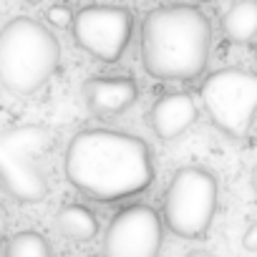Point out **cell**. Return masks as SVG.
Here are the masks:
<instances>
[{"instance_id": "20", "label": "cell", "mask_w": 257, "mask_h": 257, "mask_svg": "<svg viewBox=\"0 0 257 257\" xmlns=\"http://www.w3.org/2000/svg\"><path fill=\"white\" fill-rule=\"evenodd\" d=\"M204 3H209V0H204Z\"/></svg>"}, {"instance_id": "17", "label": "cell", "mask_w": 257, "mask_h": 257, "mask_svg": "<svg viewBox=\"0 0 257 257\" xmlns=\"http://www.w3.org/2000/svg\"><path fill=\"white\" fill-rule=\"evenodd\" d=\"M252 189H254V194H257V164H254V169H252Z\"/></svg>"}, {"instance_id": "18", "label": "cell", "mask_w": 257, "mask_h": 257, "mask_svg": "<svg viewBox=\"0 0 257 257\" xmlns=\"http://www.w3.org/2000/svg\"><path fill=\"white\" fill-rule=\"evenodd\" d=\"M252 53H254V61H257V41H254V46H252Z\"/></svg>"}, {"instance_id": "9", "label": "cell", "mask_w": 257, "mask_h": 257, "mask_svg": "<svg viewBox=\"0 0 257 257\" xmlns=\"http://www.w3.org/2000/svg\"><path fill=\"white\" fill-rule=\"evenodd\" d=\"M83 101L98 118H116L139 101V83L128 76H98L83 83Z\"/></svg>"}, {"instance_id": "16", "label": "cell", "mask_w": 257, "mask_h": 257, "mask_svg": "<svg viewBox=\"0 0 257 257\" xmlns=\"http://www.w3.org/2000/svg\"><path fill=\"white\" fill-rule=\"evenodd\" d=\"M3 237H6V212L0 207V242H3Z\"/></svg>"}, {"instance_id": "3", "label": "cell", "mask_w": 257, "mask_h": 257, "mask_svg": "<svg viewBox=\"0 0 257 257\" xmlns=\"http://www.w3.org/2000/svg\"><path fill=\"white\" fill-rule=\"evenodd\" d=\"M61 46L33 18H16L0 31V83L18 96L38 91L56 73Z\"/></svg>"}, {"instance_id": "12", "label": "cell", "mask_w": 257, "mask_h": 257, "mask_svg": "<svg viewBox=\"0 0 257 257\" xmlns=\"http://www.w3.org/2000/svg\"><path fill=\"white\" fill-rule=\"evenodd\" d=\"M56 227L66 239L73 242H91L98 234V219L91 209L81 204H68L56 214Z\"/></svg>"}, {"instance_id": "2", "label": "cell", "mask_w": 257, "mask_h": 257, "mask_svg": "<svg viewBox=\"0 0 257 257\" xmlns=\"http://www.w3.org/2000/svg\"><path fill=\"white\" fill-rule=\"evenodd\" d=\"M212 23L197 6H162L142 23V63L159 81H192L204 73Z\"/></svg>"}, {"instance_id": "8", "label": "cell", "mask_w": 257, "mask_h": 257, "mask_svg": "<svg viewBox=\"0 0 257 257\" xmlns=\"http://www.w3.org/2000/svg\"><path fill=\"white\" fill-rule=\"evenodd\" d=\"M162 217L149 204H132L113 214L103 234V254L111 257H152L162 249Z\"/></svg>"}, {"instance_id": "6", "label": "cell", "mask_w": 257, "mask_h": 257, "mask_svg": "<svg viewBox=\"0 0 257 257\" xmlns=\"http://www.w3.org/2000/svg\"><path fill=\"white\" fill-rule=\"evenodd\" d=\"M51 144V134L43 126H13L0 132V184L18 202L33 204L46 199L48 182L36 164Z\"/></svg>"}, {"instance_id": "4", "label": "cell", "mask_w": 257, "mask_h": 257, "mask_svg": "<svg viewBox=\"0 0 257 257\" xmlns=\"http://www.w3.org/2000/svg\"><path fill=\"white\" fill-rule=\"evenodd\" d=\"M219 184L204 167H182L164 192V222L182 239H199L212 227Z\"/></svg>"}, {"instance_id": "14", "label": "cell", "mask_w": 257, "mask_h": 257, "mask_svg": "<svg viewBox=\"0 0 257 257\" xmlns=\"http://www.w3.org/2000/svg\"><path fill=\"white\" fill-rule=\"evenodd\" d=\"M48 21L56 26V28H68L73 23V13L66 8V6H51L48 8Z\"/></svg>"}, {"instance_id": "15", "label": "cell", "mask_w": 257, "mask_h": 257, "mask_svg": "<svg viewBox=\"0 0 257 257\" xmlns=\"http://www.w3.org/2000/svg\"><path fill=\"white\" fill-rule=\"evenodd\" d=\"M242 247L247 252H257V222H252L242 234Z\"/></svg>"}, {"instance_id": "7", "label": "cell", "mask_w": 257, "mask_h": 257, "mask_svg": "<svg viewBox=\"0 0 257 257\" xmlns=\"http://www.w3.org/2000/svg\"><path fill=\"white\" fill-rule=\"evenodd\" d=\"M73 41L98 61L113 63L123 56L132 41L134 18L121 6H86L73 16Z\"/></svg>"}, {"instance_id": "13", "label": "cell", "mask_w": 257, "mask_h": 257, "mask_svg": "<svg viewBox=\"0 0 257 257\" xmlns=\"http://www.w3.org/2000/svg\"><path fill=\"white\" fill-rule=\"evenodd\" d=\"M6 254L8 257H48L51 254V244L46 242V237L41 232L26 229V232H18L8 242Z\"/></svg>"}, {"instance_id": "10", "label": "cell", "mask_w": 257, "mask_h": 257, "mask_svg": "<svg viewBox=\"0 0 257 257\" xmlns=\"http://www.w3.org/2000/svg\"><path fill=\"white\" fill-rule=\"evenodd\" d=\"M194 121H197V101L187 91H169L159 96L149 111L152 132L162 142H172L182 137Z\"/></svg>"}, {"instance_id": "5", "label": "cell", "mask_w": 257, "mask_h": 257, "mask_svg": "<svg viewBox=\"0 0 257 257\" xmlns=\"http://www.w3.org/2000/svg\"><path fill=\"white\" fill-rule=\"evenodd\" d=\"M202 106L209 121L232 139L247 137L257 118V73L247 68H219L202 81Z\"/></svg>"}, {"instance_id": "1", "label": "cell", "mask_w": 257, "mask_h": 257, "mask_svg": "<svg viewBox=\"0 0 257 257\" xmlns=\"http://www.w3.org/2000/svg\"><path fill=\"white\" fill-rule=\"evenodd\" d=\"M63 167L68 182L96 202H118L142 194L154 182L149 144L113 128L78 132L68 142Z\"/></svg>"}, {"instance_id": "19", "label": "cell", "mask_w": 257, "mask_h": 257, "mask_svg": "<svg viewBox=\"0 0 257 257\" xmlns=\"http://www.w3.org/2000/svg\"><path fill=\"white\" fill-rule=\"evenodd\" d=\"M26 3H31V6H38V3H41V0H26Z\"/></svg>"}, {"instance_id": "11", "label": "cell", "mask_w": 257, "mask_h": 257, "mask_svg": "<svg viewBox=\"0 0 257 257\" xmlns=\"http://www.w3.org/2000/svg\"><path fill=\"white\" fill-rule=\"evenodd\" d=\"M222 33L232 43H249L257 36V0H237L222 18Z\"/></svg>"}]
</instances>
